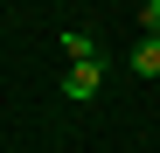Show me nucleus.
Returning <instances> with one entry per match:
<instances>
[{
    "instance_id": "4",
    "label": "nucleus",
    "mask_w": 160,
    "mask_h": 153,
    "mask_svg": "<svg viewBox=\"0 0 160 153\" xmlns=\"http://www.w3.org/2000/svg\"><path fill=\"white\" fill-rule=\"evenodd\" d=\"M139 35H146V42H160V0H146V7H139Z\"/></svg>"
},
{
    "instance_id": "3",
    "label": "nucleus",
    "mask_w": 160,
    "mask_h": 153,
    "mask_svg": "<svg viewBox=\"0 0 160 153\" xmlns=\"http://www.w3.org/2000/svg\"><path fill=\"white\" fill-rule=\"evenodd\" d=\"M132 76H160V42H132Z\"/></svg>"
},
{
    "instance_id": "1",
    "label": "nucleus",
    "mask_w": 160,
    "mask_h": 153,
    "mask_svg": "<svg viewBox=\"0 0 160 153\" xmlns=\"http://www.w3.org/2000/svg\"><path fill=\"white\" fill-rule=\"evenodd\" d=\"M98 91H104V63H70V76H63V97H70V105H91Z\"/></svg>"
},
{
    "instance_id": "2",
    "label": "nucleus",
    "mask_w": 160,
    "mask_h": 153,
    "mask_svg": "<svg viewBox=\"0 0 160 153\" xmlns=\"http://www.w3.org/2000/svg\"><path fill=\"white\" fill-rule=\"evenodd\" d=\"M63 56H70V63H98V35L70 28V35H63Z\"/></svg>"
}]
</instances>
